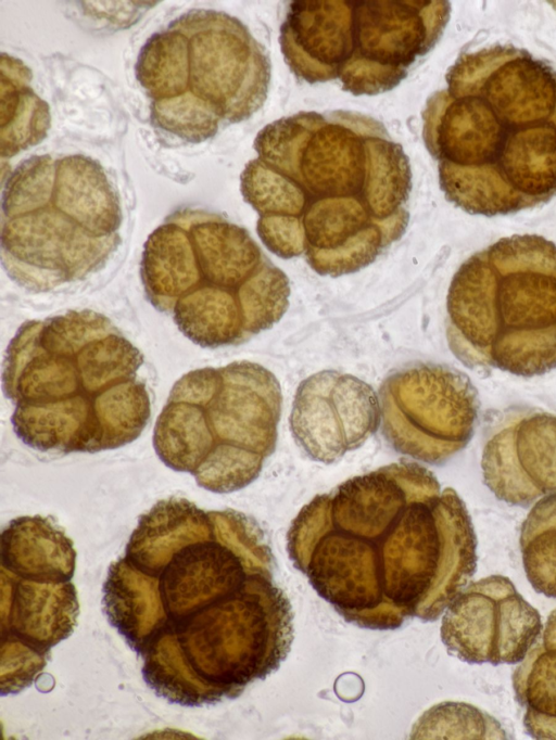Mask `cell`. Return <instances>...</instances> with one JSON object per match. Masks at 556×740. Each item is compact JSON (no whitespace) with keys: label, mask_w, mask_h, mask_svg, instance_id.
Returning <instances> with one entry per match:
<instances>
[{"label":"cell","mask_w":556,"mask_h":740,"mask_svg":"<svg viewBox=\"0 0 556 740\" xmlns=\"http://www.w3.org/2000/svg\"><path fill=\"white\" fill-rule=\"evenodd\" d=\"M447 90L484 99L507 125H556V69L511 46L463 53L446 74Z\"/></svg>","instance_id":"cell-14"},{"label":"cell","mask_w":556,"mask_h":740,"mask_svg":"<svg viewBox=\"0 0 556 740\" xmlns=\"http://www.w3.org/2000/svg\"><path fill=\"white\" fill-rule=\"evenodd\" d=\"M543 625L539 611L508 577L491 575L469 584L446 608L441 639L447 651L469 664L521 662Z\"/></svg>","instance_id":"cell-12"},{"label":"cell","mask_w":556,"mask_h":740,"mask_svg":"<svg viewBox=\"0 0 556 740\" xmlns=\"http://www.w3.org/2000/svg\"><path fill=\"white\" fill-rule=\"evenodd\" d=\"M136 77L152 101L182 95L187 91V39L172 23L152 35L141 48Z\"/></svg>","instance_id":"cell-23"},{"label":"cell","mask_w":556,"mask_h":740,"mask_svg":"<svg viewBox=\"0 0 556 740\" xmlns=\"http://www.w3.org/2000/svg\"><path fill=\"white\" fill-rule=\"evenodd\" d=\"M513 688L527 732L556 739V649L535 643L515 669Z\"/></svg>","instance_id":"cell-22"},{"label":"cell","mask_w":556,"mask_h":740,"mask_svg":"<svg viewBox=\"0 0 556 740\" xmlns=\"http://www.w3.org/2000/svg\"><path fill=\"white\" fill-rule=\"evenodd\" d=\"M170 23L187 39V94L230 124L250 118L263 106L270 60L241 21L224 12L193 9Z\"/></svg>","instance_id":"cell-10"},{"label":"cell","mask_w":556,"mask_h":740,"mask_svg":"<svg viewBox=\"0 0 556 740\" xmlns=\"http://www.w3.org/2000/svg\"><path fill=\"white\" fill-rule=\"evenodd\" d=\"M446 339L470 368L520 377L556 368V244L515 234L465 260L447 292Z\"/></svg>","instance_id":"cell-6"},{"label":"cell","mask_w":556,"mask_h":740,"mask_svg":"<svg viewBox=\"0 0 556 740\" xmlns=\"http://www.w3.org/2000/svg\"><path fill=\"white\" fill-rule=\"evenodd\" d=\"M380 422V404L361 379L333 370L299 385L290 414L295 443L312 460L331 463L362 446Z\"/></svg>","instance_id":"cell-13"},{"label":"cell","mask_w":556,"mask_h":740,"mask_svg":"<svg viewBox=\"0 0 556 740\" xmlns=\"http://www.w3.org/2000/svg\"><path fill=\"white\" fill-rule=\"evenodd\" d=\"M287 548L316 592L367 629L438 620L477 567L464 501L414 462L381 467L316 496L292 521Z\"/></svg>","instance_id":"cell-1"},{"label":"cell","mask_w":556,"mask_h":740,"mask_svg":"<svg viewBox=\"0 0 556 740\" xmlns=\"http://www.w3.org/2000/svg\"><path fill=\"white\" fill-rule=\"evenodd\" d=\"M1 569L29 580L71 582L76 565L73 541L51 519H13L0 539Z\"/></svg>","instance_id":"cell-17"},{"label":"cell","mask_w":556,"mask_h":740,"mask_svg":"<svg viewBox=\"0 0 556 740\" xmlns=\"http://www.w3.org/2000/svg\"><path fill=\"white\" fill-rule=\"evenodd\" d=\"M141 352L105 316L68 310L24 322L2 372L16 436L42 452H98L139 437L151 416Z\"/></svg>","instance_id":"cell-3"},{"label":"cell","mask_w":556,"mask_h":740,"mask_svg":"<svg viewBox=\"0 0 556 740\" xmlns=\"http://www.w3.org/2000/svg\"><path fill=\"white\" fill-rule=\"evenodd\" d=\"M185 659L226 699L275 672L290 652L293 613L273 572L181 620H169Z\"/></svg>","instance_id":"cell-8"},{"label":"cell","mask_w":556,"mask_h":740,"mask_svg":"<svg viewBox=\"0 0 556 740\" xmlns=\"http://www.w3.org/2000/svg\"><path fill=\"white\" fill-rule=\"evenodd\" d=\"M149 302L202 347L239 345L278 322L290 282L242 227L193 208L170 214L144 243Z\"/></svg>","instance_id":"cell-4"},{"label":"cell","mask_w":556,"mask_h":740,"mask_svg":"<svg viewBox=\"0 0 556 740\" xmlns=\"http://www.w3.org/2000/svg\"><path fill=\"white\" fill-rule=\"evenodd\" d=\"M31 73L18 59L1 56V156L39 143L50 127L48 104L30 88Z\"/></svg>","instance_id":"cell-20"},{"label":"cell","mask_w":556,"mask_h":740,"mask_svg":"<svg viewBox=\"0 0 556 740\" xmlns=\"http://www.w3.org/2000/svg\"><path fill=\"white\" fill-rule=\"evenodd\" d=\"M240 177L258 237L339 277L374 263L404 234L412 171L379 120L354 111L299 112L266 125Z\"/></svg>","instance_id":"cell-2"},{"label":"cell","mask_w":556,"mask_h":740,"mask_svg":"<svg viewBox=\"0 0 556 740\" xmlns=\"http://www.w3.org/2000/svg\"><path fill=\"white\" fill-rule=\"evenodd\" d=\"M103 605L111 625L140 655L168 621L159 578L136 569L124 557L109 567Z\"/></svg>","instance_id":"cell-19"},{"label":"cell","mask_w":556,"mask_h":740,"mask_svg":"<svg viewBox=\"0 0 556 740\" xmlns=\"http://www.w3.org/2000/svg\"><path fill=\"white\" fill-rule=\"evenodd\" d=\"M379 395L382 434L397 452L442 464L472 437L478 393L456 369L422 362L404 367L384 380Z\"/></svg>","instance_id":"cell-9"},{"label":"cell","mask_w":556,"mask_h":740,"mask_svg":"<svg viewBox=\"0 0 556 740\" xmlns=\"http://www.w3.org/2000/svg\"><path fill=\"white\" fill-rule=\"evenodd\" d=\"M78 614L71 582H35L1 569V633L50 651L72 635Z\"/></svg>","instance_id":"cell-16"},{"label":"cell","mask_w":556,"mask_h":740,"mask_svg":"<svg viewBox=\"0 0 556 740\" xmlns=\"http://www.w3.org/2000/svg\"><path fill=\"white\" fill-rule=\"evenodd\" d=\"M349 58L339 75L344 91L377 94L396 87L438 42L447 1L352 0Z\"/></svg>","instance_id":"cell-11"},{"label":"cell","mask_w":556,"mask_h":740,"mask_svg":"<svg viewBox=\"0 0 556 740\" xmlns=\"http://www.w3.org/2000/svg\"><path fill=\"white\" fill-rule=\"evenodd\" d=\"M121 202L103 167L83 154L34 155L2 193L1 258L7 275L48 292L101 269L121 243Z\"/></svg>","instance_id":"cell-5"},{"label":"cell","mask_w":556,"mask_h":740,"mask_svg":"<svg viewBox=\"0 0 556 740\" xmlns=\"http://www.w3.org/2000/svg\"><path fill=\"white\" fill-rule=\"evenodd\" d=\"M543 645L556 649V609L549 614L544 627Z\"/></svg>","instance_id":"cell-28"},{"label":"cell","mask_w":556,"mask_h":740,"mask_svg":"<svg viewBox=\"0 0 556 740\" xmlns=\"http://www.w3.org/2000/svg\"><path fill=\"white\" fill-rule=\"evenodd\" d=\"M519 544L533 589L556 598V492L532 507L521 525Z\"/></svg>","instance_id":"cell-24"},{"label":"cell","mask_w":556,"mask_h":740,"mask_svg":"<svg viewBox=\"0 0 556 740\" xmlns=\"http://www.w3.org/2000/svg\"><path fill=\"white\" fill-rule=\"evenodd\" d=\"M50 651L1 633V694L16 693L31 685L47 665Z\"/></svg>","instance_id":"cell-27"},{"label":"cell","mask_w":556,"mask_h":740,"mask_svg":"<svg viewBox=\"0 0 556 740\" xmlns=\"http://www.w3.org/2000/svg\"><path fill=\"white\" fill-rule=\"evenodd\" d=\"M481 469L484 484L509 505L527 507L556 492V414L505 411L488 430Z\"/></svg>","instance_id":"cell-15"},{"label":"cell","mask_w":556,"mask_h":740,"mask_svg":"<svg viewBox=\"0 0 556 740\" xmlns=\"http://www.w3.org/2000/svg\"><path fill=\"white\" fill-rule=\"evenodd\" d=\"M281 387L265 367L235 361L182 375L154 426L153 447L169 469L226 494L251 484L275 450Z\"/></svg>","instance_id":"cell-7"},{"label":"cell","mask_w":556,"mask_h":740,"mask_svg":"<svg viewBox=\"0 0 556 740\" xmlns=\"http://www.w3.org/2000/svg\"><path fill=\"white\" fill-rule=\"evenodd\" d=\"M141 656L143 679L159 697L190 707L225 699L219 689L206 684L188 664L169 620Z\"/></svg>","instance_id":"cell-21"},{"label":"cell","mask_w":556,"mask_h":740,"mask_svg":"<svg viewBox=\"0 0 556 740\" xmlns=\"http://www.w3.org/2000/svg\"><path fill=\"white\" fill-rule=\"evenodd\" d=\"M412 738L507 739L502 725L486 712L464 702H442L427 711Z\"/></svg>","instance_id":"cell-25"},{"label":"cell","mask_w":556,"mask_h":740,"mask_svg":"<svg viewBox=\"0 0 556 740\" xmlns=\"http://www.w3.org/2000/svg\"><path fill=\"white\" fill-rule=\"evenodd\" d=\"M150 119L154 127L191 143L215 136L222 123L206 104L187 93L152 101Z\"/></svg>","instance_id":"cell-26"},{"label":"cell","mask_w":556,"mask_h":740,"mask_svg":"<svg viewBox=\"0 0 556 740\" xmlns=\"http://www.w3.org/2000/svg\"><path fill=\"white\" fill-rule=\"evenodd\" d=\"M211 511L180 497L157 501L139 518L124 558L141 572L157 577L172 554L213 528Z\"/></svg>","instance_id":"cell-18"}]
</instances>
